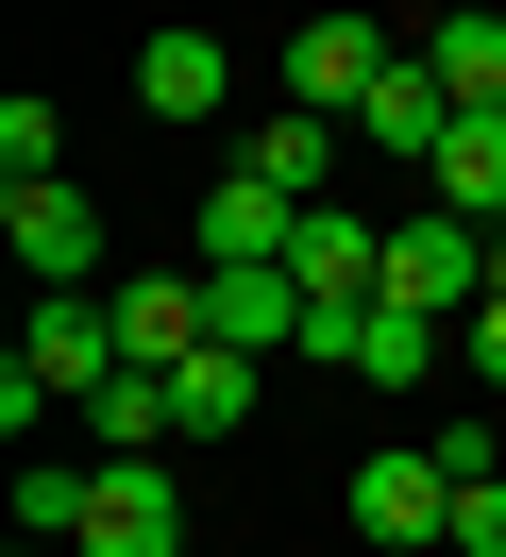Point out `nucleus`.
Wrapping results in <instances>:
<instances>
[{
    "instance_id": "9",
    "label": "nucleus",
    "mask_w": 506,
    "mask_h": 557,
    "mask_svg": "<svg viewBox=\"0 0 506 557\" xmlns=\"http://www.w3.org/2000/svg\"><path fill=\"white\" fill-rule=\"evenodd\" d=\"M371 271H388V237H371L355 203H304V237H287V287H304V305H371Z\"/></svg>"
},
{
    "instance_id": "10",
    "label": "nucleus",
    "mask_w": 506,
    "mask_h": 557,
    "mask_svg": "<svg viewBox=\"0 0 506 557\" xmlns=\"http://www.w3.org/2000/svg\"><path fill=\"white\" fill-rule=\"evenodd\" d=\"M101 305H119V355H135V372H186V355L220 338V305L169 287V271H152V287H101Z\"/></svg>"
},
{
    "instance_id": "3",
    "label": "nucleus",
    "mask_w": 506,
    "mask_h": 557,
    "mask_svg": "<svg viewBox=\"0 0 506 557\" xmlns=\"http://www.w3.org/2000/svg\"><path fill=\"white\" fill-rule=\"evenodd\" d=\"M0 237H17V271H34V287H101V203H85L67 170L0 186Z\"/></svg>"
},
{
    "instance_id": "5",
    "label": "nucleus",
    "mask_w": 506,
    "mask_h": 557,
    "mask_svg": "<svg viewBox=\"0 0 506 557\" xmlns=\"http://www.w3.org/2000/svg\"><path fill=\"white\" fill-rule=\"evenodd\" d=\"M287 237H304V203H287V186H254V170H220V186H202V271H287Z\"/></svg>"
},
{
    "instance_id": "18",
    "label": "nucleus",
    "mask_w": 506,
    "mask_h": 557,
    "mask_svg": "<svg viewBox=\"0 0 506 557\" xmlns=\"http://www.w3.org/2000/svg\"><path fill=\"white\" fill-rule=\"evenodd\" d=\"M439 557H506V473H472V490H456V541H439Z\"/></svg>"
},
{
    "instance_id": "6",
    "label": "nucleus",
    "mask_w": 506,
    "mask_h": 557,
    "mask_svg": "<svg viewBox=\"0 0 506 557\" xmlns=\"http://www.w3.org/2000/svg\"><path fill=\"white\" fill-rule=\"evenodd\" d=\"M236 170L254 186H287V203H337V170H355V119H254V136H236Z\"/></svg>"
},
{
    "instance_id": "8",
    "label": "nucleus",
    "mask_w": 506,
    "mask_h": 557,
    "mask_svg": "<svg viewBox=\"0 0 506 557\" xmlns=\"http://www.w3.org/2000/svg\"><path fill=\"white\" fill-rule=\"evenodd\" d=\"M439 136H456V85H439L422 51H388V85H371V102H355V152H405V170H422Z\"/></svg>"
},
{
    "instance_id": "7",
    "label": "nucleus",
    "mask_w": 506,
    "mask_h": 557,
    "mask_svg": "<svg viewBox=\"0 0 506 557\" xmlns=\"http://www.w3.org/2000/svg\"><path fill=\"white\" fill-rule=\"evenodd\" d=\"M422 203H456V220L506 237V102H456V136L422 152Z\"/></svg>"
},
{
    "instance_id": "14",
    "label": "nucleus",
    "mask_w": 506,
    "mask_h": 557,
    "mask_svg": "<svg viewBox=\"0 0 506 557\" xmlns=\"http://www.w3.org/2000/svg\"><path fill=\"white\" fill-rule=\"evenodd\" d=\"M254 388H270V355H220V338H202L186 372H169V422H186V440H220V422H254Z\"/></svg>"
},
{
    "instance_id": "15",
    "label": "nucleus",
    "mask_w": 506,
    "mask_h": 557,
    "mask_svg": "<svg viewBox=\"0 0 506 557\" xmlns=\"http://www.w3.org/2000/svg\"><path fill=\"white\" fill-rule=\"evenodd\" d=\"M85 507H101V456H17V541H85Z\"/></svg>"
},
{
    "instance_id": "4",
    "label": "nucleus",
    "mask_w": 506,
    "mask_h": 557,
    "mask_svg": "<svg viewBox=\"0 0 506 557\" xmlns=\"http://www.w3.org/2000/svg\"><path fill=\"white\" fill-rule=\"evenodd\" d=\"M371 85H388V35L371 17H287V102L304 119H355Z\"/></svg>"
},
{
    "instance_id": "11",
    "label": "nucleus",
    "mask_w": 506,
    "mask_h": 557,
    "mask_svg": "<svg viewBox=\"0 0 506 557\" xmlns=\"http://www.w3.org/2000/svg\"><path fill=\"white\" fill-rule=\"evenodd\" d=\"M135 102L186 136V119H220V102H236V51H220V35H152V51H135Z\"/></svg>"
},
{
    "instance_id": "17",
    "label": "nucleus",
    "mask_w": 506,
    "mask_h": 557,
    "mask_svg": "<svg viewBox=\"0 0 506 557\" xmlns=\"http://www.w3.org/2000/svg\"><path fill=\"white\" fill-rule=\"evenodd\" d=\"M51 152H67V119H51V102H34V85H17V102H0V186H34V170H51Z\"/></svg>"
},
{
    "instance_id": "13",
    "label": "nucleus",
    "mask_w": 506,
    "mask_h": 557,
    "mask_svg": "<svg viewBox=\"0 0 506 557\" xmlns=\"http://www.w3.org/2000/svg\"><path fill=\"white\" fill-rule=\"evenodd\" d=\"M85 456H169L186 422H169V372H119V388H85V422H67Z\"/></svg>"
},
{
    "instance_id": "2",
    "label": "nucleus",
    "mask_w": 506,
    "mask_h": 557,
    "mask_svg": "<svg viewBox=\"0 0 506 557\" xmlns=\"http://www.w3.org/2000/svg\"><path fill=\"white\" fill-rule=\"evenodd\" d=\"M337 507H355V541H388V557H439V541H456V473H439L422 440L355 456V490H337Z\"/></svg>"
},
{
    "instance_id": "16",
    "label": "nucleus",
    "mask_w": 506,
    "mask_h": 557,
    "mask_svg": "<svg viewBox=\"0 0 506 557\" xmlns=\"http://www.w3.org/2000/svg\"><path fill=\"white\" fill-rule=\"evenodd\" d=\"M422 69L456 85V102H506V17H439V35H422Z\"/></svg>"
},
{
    "instance_id": "12",
    "label": "nucleus",
    "mask_w": 506,
    "mask_h": 557,
    "mask_svg": "<svg viewBox=\"0 0 506 557\" xmlns=\"http://www.w3.org/2000/svg\"><path fill=\"white\" fill-rule=\"evenodd\" d=\"M202 305H220V355H304V287L287 271H202Z\"/></svg>"
},
{
    "instance_id": "1",
    "label": "nucleus",
    "mask_w": 506,
    "mask_h": 557,
    "mask_svg": "<svg viewBox=\"0 0 506 557\" xmlns=\"http://www.w3.org/2000/svg\"><path fill=\"white\" fill-rule=\"evenodd\" d=\"M371 305H405V321H472V305H490V220H456V203L388 220V271H371Z\"/></svg>"
},
{
    "instance_id": "19",
    "label": "nucleus",
    "mask_w": 506,
    "mask_h": 557,
    "mask_svg": "<svg viewBox=\"0 0 506 557\" xmlns=\"http://www.w3.org/2000/svg\"><path fill=\"white\" fill-rule=\"evenodd\" d=\"M456 355H472V388H506V287H490V305L456 321Z\"/></svg>"
}]
</instances>
